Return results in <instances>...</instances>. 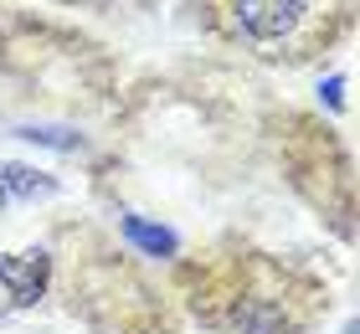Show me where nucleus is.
Instances as JSON below:
<instances>
[{
  "label": "nucleus",
  "instance_id": "f257e3e1",
  "mask_svg": "<svg viewBox=\"0 0 360 334\" xmlns=\"http://www.w3.org/2000/svg\"><path fill=\"white\" fill-rule=\"evenodd\" d=\"M191 278V309L217 334H304L330 304L309 273L263 252L201 262Z\"/></svg>",
  "mask_w": 360,
  "mask_h": 334
},
{
  "label": "nucleus",
  "instance_id": "f03ea898",
  "mask_svg": "<svg viewBox=\"0 0 360 334\" xmlns=\"http://www.w3.org/2000/svg\"><path fill=\"white\" fill-rule=\"evenodd\" d=\"M211 26L257 57H309L330 37L324 0H206Z\"/></svg>",
  "mask_w": 360,
  "mask_h": 334
},
{
  "label": "nucleus",
  "instance_id": "7ed1b4c3",
  "mask_svg": "<svg viewBox=\"0 0 360 334\" xmlns=\"http://www.w3.org/2000/svg\"><path fill=\"white\" fill-rule=\"evenodd\" d=\"M46 252H21V257H0V298L6 304H37L46 288Z\"/></svg>",
  "mask_w": 360,
  "mask_h": 334
},
{
  "label": "nucleus",
  "instance_id": "20e7f679",
  "mask_svg": "<svg viewBox=\"0 0 360 334\" xmlns=\"http://www.w3.org/2000/svg\"><path fill=\"white\" fill-rule=\"evenodd\" d=\"M124 231H129V237H134V242H144V247H150V252H170V231H155V226H144V221H134V216H129V221H124Z\"/></svg>",
  "mask_w": 360,
  "mask_h": 334
}]
</instances>
